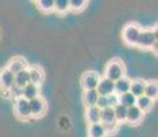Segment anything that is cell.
<instances>
[{
  "label": "cell",
  "mask_w": 158,
  "mask_h": 137,
  "mask_svg": "<svg viewBox=\"0 0 158 137\" xmlns=\"http://www.w3.org/2000/svg\"><path fill=\"white\" fill-rule=\"evenodd\" d=\"M103 77H106L107 80L113 82L121 80L123 77H125V65L120 59L110 60L105 67V75Z\"/></svg>",
  "instance_id": "6da1fadb"
},
{
  "label": "cell",
  "mask_w": 158,
  "mask_h": 137,
  "mask_svg": "<svg viewBox=\"0 0 158 137\" xmlns=\"http://www.w3.org/2000/svg\"><path fill=\"white\" fill-rule=\"evenodd\" d=\"M157 44V32L151 29H142L140 34H139V38L136 41V47L142 48V50H150V48H154Z\"/></svg>",
  "instance_id": "7a4b0ae2"
},
{
  "label": "cell",
  "mask_w": 158,
  "mask_h": 137,
  "mask_svg": "<svg viewBox=\"0 0 158 137\" xmlns=\"http://www.w3.org/2000/svg\"><path fill=\"white\" fill-rule=\"evenodd\" d=\"M142 32V27L138 23H128L123 30V40L127 45H136L139 34Z\"/></svg>",
  "instance_id": "3957f363"
},
{
  "label": "cell",
  "mask_w": 158,
  "mask_h": 137,
  "mask_svg": "<svg viewBox=\"0 0 158 137\" xmlns=\"http://www.w3.org/2000/svg\"><path fill=\"white\" fill-rule=\"evenodd\" d=\"M14 112L19 119L22 121H28L30 119V107H29V102L23 97H18L15 99L14 103Z\"/></svg>",
  "instance_id": "277c9868"
},
{
  "label": "cell",
  "mask_w": 158,
  "mask_h": 137,
  "mask_svg": "<svg viewBox=\"0 0 158 137\" xmlns=\"http://www.w3.org/2000/svg\"><path fill=\"white\" fill-rule=\"evenodd\" d=\"M99 80H101V75L96 71H85L81 75L80 82L84 91H91V89H96Z\"/></svg>",
  "instance_id": "5b68a950"
},
{
  "label": "cell",
  "mask_w": 158,
  "mask_h": 137,
  "mask_svg": "<svg viewBox=\"0 0 158 137\" xmlns=\"http://www.w3.org/2000/svg\"><path fill=\"white\" fill-rule=\"evenodd\" d=\"M29 107H30V117L32 118H40L43 117L47 108V103L41 96L35 97V99L29 100Z\"/></svg>",
  "instance_id": "8992f818"
},
{
  "label": "cell",
  "mask_w": 158,
  "mask_h": 137,
  "mask_svg": "<svg viewBox=\"0 0 158 137\" xmlns=\"http://www.w3.org/2000/svg\"><path fill=\"white\" fill-rule=\"evenodd\" d=\"M96 92L99 96H110L111 93H114V82L107 80L106 77H101L96 87Z\"/></svg>",
  "instance_id": "52a82bcc"
},
{
  "label": "cell",
  "mask_w": 158,
  "mask_h": 137,
  "mask_svg": "<svg viewBox=\"0 0 158 137\" xmlns=\"http://www.w3.org/2000/svg\"><path fill=\"white\" fill-rule=\"evenodd\" d=\"M28 73H29V82L30 84H35L39 85L44 81V70L40 67V66L35 65V66H30L28 67Z\"/></svg>",
  "instance_id": "ba28073f"
},
{
  "label": "cell",
  "mask_w": 158,
  "mask_h": 137,
  "mask_svg": "<svg viewBox=\"0 0 158 137\" xmlns=\"http://www.w3.org/2000/svg\"><path fill=\"white\" fill-rule=\"evenodd\" d=\"M14 87V74L8 71L7 69H3L0 71V88L4 92H8Z\"/></svg>",
  "instance_id": "9c48e42d"
},
{
  "label": "cell",
  "mask_w": 158,
  "mask_h": 137,
  "mask_svg": "<svg viewBox=\"0 0 158 137\" xmlns=\"http://www.w3.org/2000/svg\"><path fill=\"white\" fill-rule=\"evenodd\" d=\"M6 69H7L8 71H11L13 74H17V73L28 69V63H26V60L23 59V58L17 56V58H13V59L8 62V65H7Z\"/></svg>",
  "instance_id": "30bf717a"
},
{
  "label": "cell",
  "mask_w": 158,
  "mask_h": 137,
  "mask_svg": "<svg viewBox=\"0 0 158 137\" xmlns=\"http://www.w3.org/2000/svg\"><path fill=\"white\" fill-rule=\"evenodd\" d=\"M143 118H144V114L138 107H136V106H133V107H129L128 111H127V122H129V123H132V125L140 123Z\"/></svg>",
  "instance_id": "8fae6325"
},
{
  "label": "cell",
  "mask_w": 158,
  "mask_h": 137,
  "mask_svg": "<svg viewBox=\"0 0 158 137\" xmlns=\"http://www.w3.org/2000/svg\"><path fill=\"white\" fill-rule=\"evenodd\" d=\"M40 96V87L39 85H35V84H29L25 85V87L22 88V97L23 99H26L29 102V100L35 99V97H39Z\"/></svg>",
  "instance_id": "7c38bea8"
},
{
  "label": "cell",
  "mask_w": 158,
  "mask_h": 137,
  "mask_svg": "<svg viewBox=\"0 0 158 137\" xmlns=\"http://www.w3.org/2000/svg\"><path fill=\"white\" fill-rule=\"evenodd\" d=\"M131 82H132V80H129L127 75H125V77H123L121 80L115 81V82H114V93L120 96V95H123V93L129 92Z\"/></svg>",
  "instance_id": "4fadbf2b"
},
{
  "label": "cell",
  "mask_w": 158,
  "mask_h": 137,
  "mask_svg": "<svg viewBox=\"0 0 158 137\" xmlns=\"http://www.w3.org/2000/svg\"><path fill=\"white\" fill-rule=\"evenodd\" d=\"M144 87H146V81L144 80H133L131 82V88H129V93H132L135 97H140L144 95Z\"/></svg>",
  "instance_id": "5bb4252c"
},
{
  "label": "cell",
  "mask_w": 158,
  "mask_h": 137,
  "mask_svg": "<svg viewBox=\"0 0 158 137\" xmlns=\"http://www.w3.org/2000/svg\"><path fill=\"white\" fill-rule=\"evenodd\" d=\"M136 107H138L139 110H140L143 114H146L147 111H150L151 108H153L154 106V100L150 99V97L147 96H140V97H136Z\"/></svg>",
  "instance_id": "9a60e30c"
},
{
  "label": "cell",
  "mask_w": 158,
  "mask_h": 137,
  "mask_svg": "<svg viewBox=\"0 0 158 137\" xmlns=\"http://www.w3.org/2000/svg\"><path fill=\"white\" fill-rule=\"evenodd\" d=\"M85 118L88 122H89V125L99 123L101 122V110L96 107V106H94V107H87Z\"/></svg>",
  "instance_id": "2e32d148"
},
{
  "label": "cell",
  "mask_w": 158,
  "mask_h": 137,
  "mask_svg": "<svg viewBox=\"0 0 158 137\" xmlns=\"http://www.w3.org/2000/svg\"><path fill=\"white\" fill-rule=\"evenodd\" d=\"M98 92L96 89H91V91H84L83 93V103L85 104V107H94L96 104V100H98Z\"/></svg>",
  "instance_id": "e0dca14e"
},
{
  "label": "cell",
  "mask_w": 158,
  "mask_h": 137,
  "mask_svg": "<svg viewBox=\"0 0 158 137\" xmlns=\"http://www.w3.org/2000/svg\"><path fill=\"white\" fill-rule=\"evenodd\" d=\"M29 84V73H28V69L22 70V71L17 73V74H14V85L18 88H21L22 89L25 85Z\"/></svg>",
  "instance_id": "ac0fdd59"
},
{
  "label": "cell",
  "mask_w": 158,
  "mask_h": 137,
  "mask_svg": "<svg viewBox=\"0 0 158 137\" xmlns=\"http://www.w3.org/2000/svg\"><path fill=\"white\" fill-rule=\"evenodd\" d=\"M101 123L102 125H111V123H117L114 117V111L111 107H107L105 110H101Z\"/></svg>",
  "instance_id": "d6986e66"
},
{
  "label": "cell",
  "mask_w": 158,
  "mask_h": 137,
  "mask_svg": "<svg viewBox=\"0 0 158 137\" xmlns=\"http://www.w3.org/2000/svg\"><path fill=\"white\" fill-rule=\"evenodd\" d=\"M118 104L124 106L125 108H129V107H133L136 104V97L132 95V93L127 92V93H123V95L118 96Z\"/></svg>",
  "instance_id": "ffe728a7"
},
{
  "label": "cell",
  "mask_w": 158,
  "mask_h": 137,
  "mask_svg": "<svg viewBox=\"0 0 158 137\" xmlns=\"http://www.w3.org/2000/svg\"><path fill=\"white\" fill-rule=\"evenodd\" d=\"M88 133H89V137H106V129L105 126L99 122V123H92L88 127Z\"/></svg>",
  "instance_id": "44dd1931"
},
{
  "label": "cell",
  "mask_w": 158,
  "mask_h": 137,
  "mask_svg": "<svg viewBox=\"0 0 158 137\" xmlns=\"http://www.w3.org/2000/svg\"><path fill=\"white\" fill-rule=\"evenodd\" d=\"M144 96L150 97V99L156 100L158 96V85L156 81H147L144 87Z\"/></svg>",
  "instance_id": "7402d4cb"
},
{
  "label": "cell",
  "mask_w": 158,
  "mask_h": 137,
  "mask_svg": "<svg viewBox=\"0 0 158 137\" xmlns=\"http://www.w3.org/2000/svg\"><path fill=\"white\" fill-rule=\"evenodd\" d=\"M113 111H114V117H115L117 123L125 122L127 121V111H128V108H125L121 104H117L115 107H113Z\"/></svg>",
  "instance_id": "603a6c76"
},
{
  "label": "cell",
  "mask_w": 158,
  "mask_h": 137,
  "mask_svg": "<svg viewBox=\"0 0 158 137\" xmlns=\"http://www.w3.org/2000/svg\"><path fill=\"white\" fill-rule=\"evenodd\" d=\"M54 11L58 14H65L69 11V0H54Z\"/></svg>",
  "instance_id": "cb8c5ba5"
},
{
  "label": "cell",
  "mask_w": 158,
  "mask_h": 137,
  "mask_svg": "<svg viewBox=\"0 0 158 137\" xmlns=\"http://www.w3.org/2000/svg\"><path fill=\"white\" fill-rule=\"evenodd\" d=\"M87 6L85 0H69V11H74V13H78V11H83Z\"/></svg>",
  "instance_id": "d4e9b609"
},
{
  "label": "cell",
  "mask_w": 158,
  "mask_h": 137,
  "mask_svg": "<svg viewBox=\"0 0 158 137\" xmlns=\"http://www.w3.org/2000/svg\"><path fill=\"white\" fill-rule=\"evenodd\" d=\"M37 7L43 13H51L54 11V0H39Z\"/></svg>",
  "instance_id": "484cf974"
},
{
  "label": "cell",
  "mask_w": 158,
  "mask_h": 137,
  "mask_svg": "<svg viewBox=\"0 0 158 137\" xmlns=\"http://www.w3.org/2000/svg\"><path fill=\"white\" fill-rule=\"evenodd\" d=\"M96 107L99 110H105L109 107V102H107V96H99L98 100H96Z\"/></svg>",
  "instance_id": "4316f807"
},
{
  "label": "cell",
  "mask_w": 158,
  "mask_h": 137,
  "mask_svg": "<svg viewBox=\"0 0 158 137\" xmlns=\"http://www.w3.org/2000/svg\"><path fill=\"white\" fill-rule=\"evenodd\" d=\"M107 102H109V107H115L118 104V95L115 93H111L110 96H107Z\"/></svg>",
  "instance_id": "83f0119b"
},
{
  "label": "cell",
  "mask_w": 158,
  "mask_h": 137,
  "mask_svg": "<svg viewBox=\"0 0 158 137\" xmlns=\"http://www.w3.org/2000/svg\"><path fill=\"white\" fill-rule=\"evenodd\" d=\"M8 92H11V95H13L15 99H18V97H22V89H21V88H18V87H14L11 88L10 91H8Z\"/></svg>",
  "instance_id": "f1b7e54d"
}]
</instances>
